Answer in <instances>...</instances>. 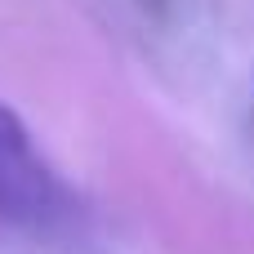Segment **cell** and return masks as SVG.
<instances>
[{
  "instance_id": "6da1fadb",
  "label": "cell",
  "mask_w": 254,
  "mask_h": 254,
  "mask_svg": "<svg viewBox=\"0 0 254 254\" xmlns=\"http://www.w3.org/2000/svg\"><path fill=\"white\" fill-rule=\"evenodd\" d=\"M67 214V188L40 161L22 116L0 103V223L54 228Z\"/></svg>"
}]
</instances>
